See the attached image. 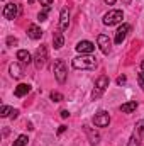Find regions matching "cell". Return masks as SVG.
<instances>
[{
    "label": "cell",
    "mask_w": 144,
    "mask_h": 146,
    "mask_svg": "<svg viewBox=\"0 0 144 146\" xmlns=\"http://www.w3.org/2000/svg\"><path fill=\"white\" fill-rule=\"evenodd\" d=\"M71 65L75 70H95L97 68V60L90 54H81V56L73 58Z\"/></svg>",
    "instance_id": "cell-1"
},
{
    "label": "cell",
    "mask_w": 144,
    "mask_h": 146,
    "mask_svg": "<svg viewBox=\"0 0 144 146\" xmlns=\"http://www.w3.org/2000/svg\"><path fill=\"white\" fill-rule=\"evenodd\" d=\"M122 19H124V12L119 9H114V10H108L104 15V24L105 26H115V24L122 22Z\"/></svg>",
    "instance_id": "cell-2"
},
{
    "label": "cell",
    "mask_w": 144,
    "mask_h": 146,
    "mask_svg": "<svg viewBox=\"0 0 144 146\" xmlns=\"http://www.w3.org/2000/svg\"><path fill=\"white\" fill-rule=\"evenodd\" d=\"M53 72H54V76H56L58 83H65V82H66L68 70H66V65H65V61H63V60H56V61H54Z\"/></svg>",
    "instance_id": "cell-3"
},
{
    "label": "cell",
    "mask_w": 144,
    "mask_h": 146,
    "mask_svg": "<svg viewBox=\"0 0 144 146\" xmlns=\"http://www.w3.org/2000/svg\"><path fill=\"white\" fill-rule=\"evenodd\" d=\"M93 124L97 126V127H107L108 122H110V115H108L107 110H98L95 115H93Z\"/></svg>",
    "instance_id": "cell-4"
},
{
    "label": "cell",
    "mask_w": 144,
    "mask_h": 146,
    "mask_svg": "<svg viewBox=\"0 0 144 146\" xmlns=\"http://www.w3.org/2000/svg\"><path fill=\"white\" fill-rule=\"evenodd\" d=\"M46 61H48V48H46V46H41V48H37L36 56H34L36 68H39V70H41V68L46 65Z\"/></svg>",
    "instance_id": "cell-5"
},
{
    "label": "cell",
    "mask_w": 144,
    "mask_h": 146,
    "mask_svg": "<svg viewBox=\"0 0 144 146\" xmlns=\"http://www.w3.org/2000/svg\"><path fill=\"white\" fill-rule=\"evenodd\" d=\"M17 14H19V5H17V3H14V2L7 3V5L3 7V10H2L3 19H9V21L15 19V17H17Z\"/></svg>",
    "instance_id": "cell-6"
},
{
    "label": "cell",
    "mask_w": 144,
    "mask_h": 146,
    "mask_svg": "<svg viewBox=\"0 0 144 146\" xmlns=\"http://www.w3.org/2000/svg\"><path fill=\"white\" fill-rule=\"evenodd\" d=\"M97 42H98V48H100V51H102L104 54H108V53H110V49H112V41L108 39V36H105V34H98Z\"/></svg>",
    "instance_id": "cell-7"
},
{
    "label": "cell",
    "mask_w": 144,
    "mask_h": 146,
    "mask_svg": "<svg viewBox=\"0 0 144 146\" xmlns=\"http://www.w3.org/2000/svg\"><path fill=\"white\" fill-rule=\"evenodd\" d=\"M75 48H76V51L81 53V54H92L93 49H95V44H93L92 41H80Z\"/></svg>",
    "instance_id": "cell-8"
},
{
    "label": "cell",
    "mask_w": 144,
    "mask_h": 146,
    "mask_svg": "<svg viewBox=\"0 0 144 146\" xmlns=\"http://www.w3.org/2000/svg\"><path fill=\"white\" fill-rule=\"evenodd\" d=\"M129 31H131V26L129 24H122L117 31H115V44H122L124 42V39L127 37V34H129Z\"/></svg>",
    "instance_id": "cell-9"
},
{
    "label": "cell",
    "mask_w": 144,
    "mask_h": 146,
    "mask_svg": "<svg viewBox=\"0 0 144 146\" xmlns=\"http://www.w3.org/2000/svg\"><path fill=\"white\" fill-rule=\"evenodd\" d=\"M83 129H85V133H87V136H88L90 145L92 146H97L98 143H100V134H98V133H95L90 126H83Z\"/></svg>",
    "instance_id": "cell-10"
},
{
    "label": "cell",
    "mask_w": 144,
    "mask_h": 146,
    "mask_svg": "<svg viewBox=\"0 0 144 146\" xmlns=\"http://www.w3.org/2000/svg\"><path fill=\"white\" fill-rule=\"evenodd\" d=\"M68 26H70V12H68V9H63L59 12V29L66 31Z\"/></svg>",
    "instance_id": "cell-11"
},
{
    "label": "cell",
    "mask_w": 144,
    "mask_h": 146,
    "mask_svg": "<svg viewBox=\"0 0 144 146\" xmlns=\"http://www.w3.org/2000/svg\"><path fill=\"white\" fill-rule=\"evenodd\" d=\"M53 44H54V49H61L63 44H65V37L61 34V29H56L53 33Z\"/></svg>",
    "instance_id": "cell-12"
},
{
    "label": "cell",
    "mask_w": 144,
    "mask_h": 146,
    "mask_svg": "<svg viewBox=\"0 0 144 146\" xmlns=\"http://www.w3.org/2000/svg\"><path fill=\"white\" fill-rule=\"evenodd\" d=\"M31 92V85L29 83H19L17 87H15V90H14V95L15 97H24V95H27Z\"/></svg>",
    "instance_id": "cell-13"
},
{
    "label": "cell",
    "mask_w": 144,
    "mask_h": 146,
    "mask_svg": "<svg viewBox=\"0 0 144 146\" xmlns=\"http://www.w3.org/2000/svg\"><path fill=\"white\" fill-rule=\"evenodd\" d=\"M17 60L20 61V63H31L32 61V56H31V53L27 51V49H19L17 51Z\"/></svg>",
    "instance_id": "cell-14"
},
{
    "label": "cell",
    "mask_w": 144,
    "mask_h": 146,
    "mask_svg": "<svg viewBox=\"0 0 144 146\" xmlns=\"http://www.w3.org/2000/svg\"><path fill=\"white\" fill-rule=\"evenodd\" d=\"M27 36L31 37V39H41V36H42V29L32 24V26H29V29H27Z\"/></svg>",
    "instance_id": "cell-15"
},
{
    "label": "cell",
    "mask_w": 144,
    "mask_h": 146,
    "mask_svg": "<svg viewBox=\"0 0 144 146\" xmlns=\"http://www.w3.org/2000/svg\"><path fill=\"white\" fill-rule=\"evenodd\" d=\"M136 109H137V102L136 100H131V102H126V104L120 106V110L124 114H131V112H134Z\"/></svg>",
    "instance_id": "cell-16"
},
{
    "label": "cell",
    "mask_w": 144,
    "mask_h": 146,
    "mask_svg": "<svg viewBox=\"0 0 144 146\" xmlns=\"http://www.w3.org/2000/svg\"><path fill=\"white\" fill-rule=\"evenodd\" d=\"M95 87L100 88V90H105L108 87V76L107 75H100V76L95 80Z\"/></svg>",
    "instance_id": "cell-17"
},
{
    "label": "cell",
    "mask_w": 144,
    "mask_h": 146,
    "mask_svg": "<svg viewBox=\"0 0 144 146\" xmlns=\"http://www.w3.org/2000/svg\"><path fill=\"white\" fill-rule=\"evenodd\" d=\"M9 72H10V75H12L14 78H19V76H22V66L17 65V63H12L10 68H9Z\"/></svg>",
    "instance_id": "cell-18"
},
{
    "label": "cell",
    "mask_w": 144,
    "mask_h": 146,
    "mask_svg": "<svg viewBox=\"0 0 144 146\" xmlns=\"http://www.w3.org/2000/svg\"><path fill=\"white\" fill-rule=\"evenodd\" d=\"M141 138H143V136L134 131L132 136H131V139H129V143H127V146H141Z\"/></svg>",
    "instance_id": "cell-19"
},
{
    "label": "cell",
    "mask_w": 144,
    "mask_h": 146,
    "mask_svg": "<svg viewBox=\"0 0 144 146\" xmlns=\"http://www.w3.org/2000/svg\"><path fill=\"white\" fill-rule=\"evenodd\" d=\"M27 141H29V138H27L26 134H20V136L14 141V145H12V146H26V145H27Z\"/></svg>",
    "instance_id": "cell-20"
},
{
    "label": "cell",
    "mask_w": 144,
    "mask_h": 146,
    "mask_svg": "<svg viewBox=\"0 0 144 146\" xmlns=\"http://www.w3.org/2000/svg\"><path fill=\"white\" fill-rule=\"evenodd\" d=\"M49 10H51V7H44V9L37 14V21H39V22H44V21L48 19V12H49Z\"/></svg>",
    "instance_id": "cell-21"
},
{
    "label": "cell",
    "mask_w": 144,
    "mask_h": 146,
    "mask_svg": "<svg viewBox=\"0 0 144 146\" xmlns=\"http://www.w3.org/2000/svg\"><path fill=\"white\" fill-rule=\"evenodd\" d=\"M12 107H9V106H2L0 107V117H9L10 114H12Z\"/></svg>",
    "instance_id": "cell-22"
},
{
    "label": "cell",
    "mask_w": 144,
    "mask_h": 146,
    "mask_svg": "<svg viewBox=\"0 0 144 146\" xmlns=\"http://www.w3.org/2000/svg\"><path fill=\"white\" fill-rule=\"evenodd\" d=\"M49 97H51V100H53V102H61V100L65 99V97H63V94H59V92H51V95H49Z\"/></svg>",
    "instance_id": "cell-23"
},
{
    "label": "cell",
    "mask_w": 144,
    "mask_h": 146,
    "mask_svg": "<svg viewBox=\"0 0 144 146\" xmlns=\"http://www.w3.org/2000/svg\"><path fill=\"white\" fill-rule=\"evenodd\" d=\"M102 94H104V90H100V88H97V87H95V88H93V92H92V99H93V100H97V99H100V97H102Z\"/></svg>",
    "instance_id": "cell-24"
},
{
    "label": "cell",
    "mask_w": 144,
    "mask_h": 146,
    "mask_svg": "<svg viewBox=\"0 0 144 146\" xmlns=\"http://www.w3.org/2000/svg\"><path fill=\"white\" fill-rule=\"evenodd\" d=\"M137 80H139V87L144 90V72L137 73Z\"/></svg>",
    "instance_id": "cell-25"
},
{
    "label": "cell",
    "mask_w": 144,
    "mask_h": 146,
    "mask_svg": "<svg viewBox=\"0 0 144 146\" xmlns=\"http://www.w3.org/2000/svg\"><path fill=\"white\" fill-rule=\"evenodd\" d=\"M17 42H19V41H17L15 37H12V36H9V37H7V46H15Z\"/></svg>",
    "instance_id": "cell-26"
},
{
    "label": "cell",
    "mask_w": 144,
    "mask_h": 146,
    "mask_svg": "<svg viewBox=\"0 0 144 146\" xmlns=\"http://www.w3.org/2000/svg\"><path fill=\"white\" fill-rule=\"evenodd\" d=\"M115 82H117V85H124V83L127 82V78H126V75H122V76H117Z\"/></svg>",
    "instance_id": "cell-27"
},
{
    "label": "cell",
    "mask_w": 144,
    "mask_h": 146,
    "mask_svg": "<svg viewBox=\"0 0 144 146\" xmlns=\"http://www.w3.org/2000/svg\"><path fill=\"white\" fill-rule=\"evenodd\" d=\"M44 7H51V3H53V0H39Z\"/></svg>",
    "instance_id": "cell-28"
},
{
    "label": "cell",
    "mask_w": 144,
    "mask_h": 146,
    "mask_svg": "<svg viewBox=\"0 0 144 146\" xmlns=\"http://www.w3.org/2000/svg\"><path fill=\"white\" fill-rule=\"evenodd\" d=\"M61 117H63V119L70 117V112H68V110H61Z\"/></svg>",
    "instance_id": "cell-29"
},
{
    "label": "cell",
    "mask_w": 144,
    "mask_h": 146,
    "mask_svg": "<svg viewBox=\"0 0 144 146\" xmlns=\"http://www.w3.org/2000/svg\"><path fill=\"white\" fill-rule=\"evenodd\" d=\"M65 131H66V126H59L58 127V134H63Z\"/></svg>",
    "instance_id": "cell-30"
},
{
    "label": "cell",
    "mask_w": 144,
    "mask_h": 146,
    "mask_svg": "<svg viewBox=\"0 0 144 146\" xmlns=\"http://www.w3.org/2000/svg\"><path fill=\"white\" fill-rule=\"evenodd\" d=\"M17 115H19V110H17V109H14V110H12V114H10V117H12V119H15Z\"/></svg>",
    "instance_id": "cell-31"
},
{
    "label": "cell",
    "mask_w": 144,
    "mask_h": 146,
    "mask_svg": "<svg viewBox=\"0 0 144 146\" xmlns=\"http://www.w3.org/2000/svg\"><path fill=\"white\" fill-rule=\"evenodd\" d=\"M105 3H107V5H114V3H115V0H105Z\"/></svg>",
    "instance_id": "cell-32"
},
{
    "label": "cell",
    "mask_w": 144,
    "mask_h": 146,
    "mask_svg": "<svg viewBox=\"0 0 144 146\" xmlns=\"http://www.w3.org/2000/svg\"><path fill=\"white\" fill-rule=\"evenodd\" d=\"M141 70L144 72V60H143V63H141Z\"/></svg>",
    "instance_id": "cell-33"
},
{
    "label": "cell",
    "mask_w": 144,
    "mask_h": 146,
    "mask_svg": "<svg viewBox=\"0 0 144 146\" xmlns=\"http://www.w3.org/2000/svg\"><path fill=\"white\" fill-rule=\"evenodd\" d=\"M124 2H126V3H129V2H131V0H124Z\"/></svg>",
    "instance_id": "cell-34"
},
{
    "label": "cell",
    "mask_w": 144,
    "mask_h": 146,
    "mask_svg": "<svg viewBox=\"0 0 144 146\" xmlns=\"http://www.w3.org/2000/svg\"><path fill=\"white\" fill-rule=\"evenodd\" d=\"M32 2H34V0H29V3H32Z\"/></svg>",
    "instance_id": "cell-35"
}]
</instances>
